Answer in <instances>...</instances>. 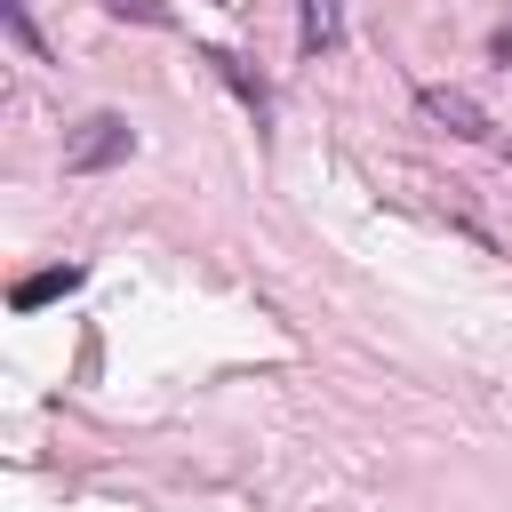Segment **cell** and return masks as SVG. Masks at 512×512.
<instances>
[{
	"mask_svg": "<svg viewBox=\"0 0 512 512\" xmlns=\"http://www.w3.org/2000/svg\"><path fill=\"white\" fill-rule=\"evenodd\" d=\"M136 152V128L120 120V112H88L72 136H64V168L72 176H96V168H120Z\"/></svg>",
	"mask_w": 512,
	"mask_h": 512,
	"instance_id": "1",
	"label": "cell"
},
{
	"mask_svg": "<svg viewBox=\"0 0 512 512\" xmlns=\"http://www.w3.org/2000/svg\"><path fill=\"white\" fill-rule=\"evenodd\" d=\"M416 112H424L432 128L464 136V144H488V128H496V120H488V112H480L464 88H440V80H432V88H416Z\"/></svg>",
	"mask_w": 512,
	"mask_h": 512,
	"instance_id": "2",
	"label": "cell"
},
{
	"mask_svg": "<svg viewBox=\"0 0 512 512\" xmlns=\"http://www.w3.org/2000/svg\"><path fill=\"white\" fill-rule=\"evenodd\" d=\"M80 288V264H56V272H32V280H16V312H40V304H56V296H72Z\"/></svg>",
	"mask_w": 512,
	"mask_h": 512,
	"instance_id": "3",
	"label": "cell"
},
{
	"mask_svg": "<svg viewBox=\"0 0 512 512\" xmlns=\"http://www.w3.org/2000/svg\"><path fill=\"white\" fill-rule=\"evenodd\" d=\"M296 40H304L312 56H328V48L344 40V8H336V0H304V16H296Z\"/></svg>",
	"mask_w": 512,
	"mask_h": 512,
	"instance_id": "4",
	"label": "cell"
},
{
	"mask_svg": "<svg viewBox=\"0 0 512 512\" xmlns=\"http://www.w3.org/2000/svg\"><path fill=\"white\" fill-rule=\"evenodd\" d=\"M208 64H216V72H224V80H232V88L248 96V112L264 120V80H248V72H240V56H224V48H208Z\"/></svg>",
	"mask_w": 512,
	"mask_h": 512,
	"instance_id": "5",
	"label": "cell"
},
{
	"mask_svg": "<svg viewBox=\"0 0 512 512\" xmlns=\"http://www.w3.org/2000/svg\"><path fill=\"white\" fill-rule=\"evenodd\" d=\"M0 16H8V40H16L24 56H48V48H40V32H32V8H24V0H0Z\"/></svg>",
	"mask_w": 512,
	"mask_h": 512,
	"instance_id": "6",
	"label": "cell"
},
{
	"mask_svg": "<svg viewBox=\"0 0 512 512\" xmlns=\"http://www.w3.org/2000/svg\"><path fill=\"white\" fill-rule=\"evenodd\" d=\"M104 8H112V16H136V24H168L160 0H104Z\"/></svg>",
	"mask_w": 512,
	"mask_h": 512,
	"instance_id": "7",
	"label": "cell"
},
{
	"mask_svg": "<svg viewBox=\"0 0 512 512\" xmlns=\"http://www.w3.org/2000/svg\"><path fill=\"white\" fill-rule=\"evenodd\" d=\"M488 56H496V64H512V24H496V32H488Z\"/></svg>",
	"mask_w": 512,
	"mask_h": 512,
	"instance_id": "8",
	"label": "cell"
}]
</instances>
